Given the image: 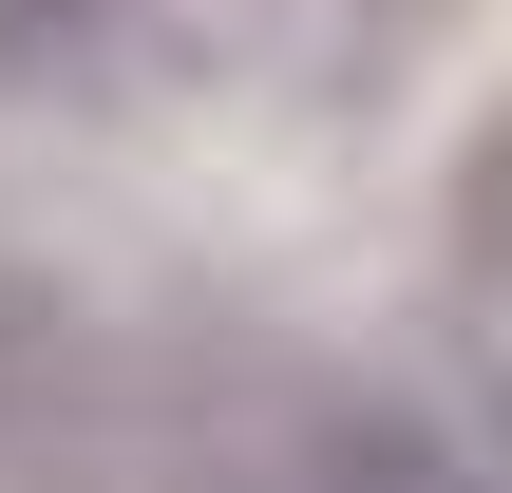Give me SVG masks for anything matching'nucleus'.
Returning <instances> with one entry per match:
<instances>
[{"label": "nucleus", "mask_w": 512, "mask_h": 493, "mask_svg": "<svg viewBox=\"0 0 512 493\" xmlns=\"http://www.w3.org/2000/svg\"><path fill=\"white\" fill-rule=\"evenodd\" d=\"M285 493H512V418L475 380H323L285 418Z\"/></svg>", "instance_id": "obj_1"}, {"label": "nucleus", "mask_w": 512, "mask_h": 493, "mask_svg": "<svg viewBox=\"0 0 512 493\" xmlns=\"http://www.w3.org/2000/svg\"><path fill=\"white\" fill-rule=\"evenodd\" d=\"M76 437H95V323H76L57 266L0 247V493H38Z\"/></svg>", "instance_id": "obj_2"}, {"label": "nucleus", "mask_w": 512, "mask_h": 493, "mask_svg": "<svg viewBox=\"0 0 512 493\" xmlns=\"http://www.w3.org/2000/svg\"><path fill=\"white\" fill-rule=\"evenodd\" d=\"M133 0H0V95H95Z\"/></svg>", "instance_id": "obj_3"}, {"label": "nucleus", "mask_w": 512, "mask_h": 493, "mask_svg": "<svg viewBox=\"0 0 512 493\" xmlns=\"http://www.w3.org/2000/svg\"><path fill=\"white\" fill-rule=\"evenodd\" d=\"M456 247H475V285L512 304V114L475 133V152H456Z\"/></svg>", "instance_id": "obj_4"}]
</instances>
